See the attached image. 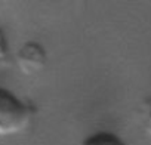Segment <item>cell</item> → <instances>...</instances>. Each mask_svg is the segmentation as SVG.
<instances>
[{
    "instance_id": "cell-4",
    "label": "cell",
    "mask_w": 151,
    "mask_h": 145,
    "mask_svg": "<svg viewBox=\"0 0 151 145\" xmlns=\"http://www.w3.org/2000/svg\"><path fill=\"white\" fill-rule=\"evenodd\" d=\"M139 114H141V126L145 130L148 136H151V95L147 96L141 107H139Z\"/></svg>"
},
{
    "instance_id": "cell-3",
    "label": "cell",
    "mask_w": 151,
    "mask_h": 145,
    "mask_svg": "<svg viewBox=\"0 0 151 145\" xmlns=\"http://www.w3.org/2000/svg\"><path fill=\"white\" fill-rule=\"evenodd\" d=\"M82 145H126V142L116 133L108 130H99L89 135Z\"/></svg>"
},
{
    "instance_id": "cell-1",
    "label": "cell",
    "mask_w": 151,
    "mask_h": 145,
    "mask_svg": "<svg viewBox=\"0 0 151 145\" xmlns=\"http://www.w3.org/2000/svg\"><path fill=\"white\" fill-rule=\"evenodd\" d=\"M33 107L9 89L0 88V138L17 135L28 127Z\"/></svg>"
},
{
    "instance_id": "cell-2",
    "label": "cell",
    "mask_w": 151,
    "mask_h": 145,
    "mask_svg": "<svg viewBox=\"0 0 151 145\" xmlns=\"http://www.w3.org/2000/svg\"><path fill=\"white\" fill-rule=\"evenodd\" d=\"M17 64L25 76L37 74L47 64V52L37 42H25L17 52Z\"/></svg>"
},
{
    "instance_id": "cell-5",
    "label": "cell",
    "mask_w": 151,
    "mask_h": 145,
    "mask_svg": "<svg viewBox=\"0 0 151 145\" xmlns=\"http://www.w3.org/2000/svg\"><path fill=\"white\" fill-rule=\"evenodd\" d=\"M8 58H9V43H8L6 34L0 30V67L6 64Z\"/></svg>"
}]
</instances>
